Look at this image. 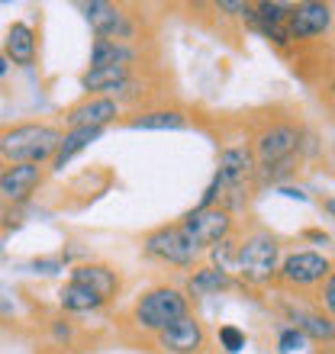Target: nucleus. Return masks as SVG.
<instances>
[{
    "label": "nucleus",
    "instance_id": "b1692460",
    "mask_svg": "<svg viewBox=\"0 0 335 354\" xmlns=\"http://www.w3.org/2000/svg\"><path fill=\"white\" fill-rule=\"evenodd\" d=\"M219 345H223L229 354L245 351V332L242 328H235V326H223L219 328Z\"/></svg>",
    "mask_w": 335,
    "mask_h": 354
},
{
    "label": "nucleus",
    "instance_id": "4468645a",
    "mask_svg": "<svg viewBox=\"0 0 335 354\" xmlns=\"http://www.w3.org/2000/svg\"><path fill=\"white\" fill-rule=\"evenodd\" d=\"M71 283L87 287L91 293H97L103 303L120 290V277H116V270L107 268V264H78V268H71Z\"/></svg>",
    "mask_w": 335,
    "mask_h": 354
},
{
    "label": "nucleus",
    "instance_id": "cd10ccee",
    "mask_svg": "<svg viewBox=\"0 0 335 354\" xmlns=\"http://www.w3.org/2000/svg\"><path fill=\"white\" fill-rule=\"evenodd\" d=\"M216 10H226V13H245V3H229V0H223V3H216Z\"/></svg>",
    "mask_w": 335,
    "mask_h": 354
},
{
    "label": "nucleus",
    "instance_id": "6ab92c4d",
    "mask_svg": "<svg viewBox=\"0 0 335 354\" xmlns=\"http://www.w3.org/2000/svg\"><path fill=\"white\" fill-rule=\"evenodd\" d=\"M293 316V322H297V332L303 338H319V342H329V338L335 335V326H332V319L329 316H319V313H300V309H293L290 313Z\"/></svg>",
    "mask_w": 335,
    "mask_h": 354
},
{
    "label": "nucleus",
    "instance_id": "dca6fc26",
    "mask_svg": "<svg viewBox=\"0 0 335 354\" xmlns=\"http://www.w3.org/2000/svg\"><path fill=\"white\" fill-rule=\"evenodd\" d=\"M39 165H13L0 174V194L7 196V200H26L33 194V187L39 184Z\"/></svg>",
    "mask_w": 335,
    "mask_h": 354
},
{
    "label": "nucleus",
    "instance_id": "39448f33",
    "mask_svg": "<svg viewBox=\"0 0 335 354\" xmlns=\"http://www.w3.org/2000/svg\"><path fill=\"white\" fill-rule=\"evenodd\" d=\"M145 252L168 264H194L197 258V248L187 242L181 225H161V229L149 232L145 235Z\"/></svg>",
    "mask_w": 335,
    "mask_h": 354
},
{
    "label": "nucleus",
    "instance_id": "393cba45",
    "mask_svg": "<svg viewBox=\"0 0 335 354\" xmlns=\"http://www.w3.org/2000/svg\"><path fill=\"white\" fill-rule=\"evenodd\" d=\"M303 342H307V338L300 335L297 328H284V332H280V342H278V351L280 354H293V351L303 348Z\"/></svg>",
    "mask_w": 335,
    "mask_h": 354
},
{
    "label": "nucleus",
    "instance_id": "5701e85b",
    "mask_svg": "<svg viewBox=\"0 0 335 354\" xmlns=\"http://www.w3.org/2000/svg\"><path fill=\"white\" fill-rule=\"evenodd\" d=\"M129 126H132V129H152V132L184 129V113H177V110H155V113L139 116V120H132Z\"/></svg>",
    "mask_w": 335,
    "mask_h": 354
},
{
    "label": "nucleus",
    "instance_id": "f8f14e48",
    "mask_svg": "<svg viewBox=\"0 0 335 354\" xmlns=\"http://www.w3.org/2000/svg\"><path fill=\"white\" fill-rule=\"evenodd\" d=\"M297 149H300V132L293 126H271L258 139V158L264 168H274L280 161L293 158Z\"/></svg>",
    "mask_w": 335,
    "mask_h": 354
},
{
    "label": "nucleus",
    "instance_id": "a878e982",
    "mask_svg": "<svg viewBox=\"0 0 335 354\" xmlns=\"http://www.w3.org/2000/svg\"><path fill=\"white\" fill-rule=\"evenodd\" d=\"M323 303H326L329 319H332V309H335V277H332V274L323 280Z\"/></svg>",
    "mask_w": 335,
    "mask_h": 354
},
{
    "label": "nucleus",
    "instance_id": "ddd939ff",
    "mask_svg": "<svg viewBox=\"0 0 335 354\" xmlns=\"http://www.w3.org/2000/svg\"><path fill=\"white\" fill-rule=\"evenodd\" d=\"M255 171V155H251L245 145H235V149H226L219 155V168H216V177H219V187L226 190H239Z\"/></svg>",
    "mask_w": 335,
    "mask_h": 354
},
{
    "label": "nucleus",
    "instance_id": "bb28decb",
    "mask_svg": "<svg viewBox=\"0 0 335 354\" xmlns=\"http://www.w3.org/2000/svg\"><path fill=\"white\" fill-rule=\"evenodd\" d=\"M29 270H33V274H58V270H62V261H33Z\"/></svg>",
    "mask_w": 335,
    "mask_h": 354
},
{
    "label": "nucleus",
    "instance_id": "4be33fe9",
    "mask_svg": "<svg viewBox=\"0 0 335 354\" xmlns=\"http://www.w3.org/2000/svg\"><path fill=\"white\" fill-rule=\"evenodd\" d=\"M58 297H62V306H65L68 313H91V309L103 306V299L97 297V293H91L87 287H81V283H68Z\"/></svg>",
    "mask_w": 335,
    "mask_h": 354
},
{
    "label": "nucleus",
    "instance_id": "f03ea898",
    "mask_svg": "<svg viewBox=\"0 0 335 354\" xmlns=\"http://www.w3.org/2000/svg\"><path fill=\"white\" fill-rule=\"evenodd\" d=\"M278 242L271 239V235L258 232L251 235L248 242H242L239 248H235V268H239V274H242L245 280H251V283H268L271 277H274V270H278Z\"/></svg>",
    "mask_w": 335,
    "mask_h": 354
},
{
    "label": "nucleus",
    "instance_id": "0eeeda50",
    "mask_svg": "<svg viewBox=\"0 0 335 354\" xmlns=\"http://www.w3.org/2000/svg\"><path fill=\"white\" fill-rule=\"evenodd\" d=\"M245 17L248 23L264 32L271 42L278 46H287L290 42V29H287V19H290V3H245Z\"/></svg>",
    "mask_w": 335,
    "mask_h": 354
},
{
    "label": "nucleus",
    "instance_id": "412c9836",
    "mask_svg": "<svg viewBox=\"0 0 335 354\" xmlns=\"http://www.w3.org/2000/svg\"><path fill=\"white\" fill-rule=\"evenodd\" d=\"M233 283L229 280V274L226 270H219V268H200L190 277V297H210V293H219V290H226Z\"/></svg>",
    "mask_w": 335,
    "mask_h": 354
},
{
    "label": "nucleus",
    "instance_id": "aec40b11",
    "mask_svg": "<svg viewBox=\"0 0 335 354\" xmlns=\"http://www.w3.org/2000/svg\"><path fill=\"white\" fill-rule=\"evenodd\" d=\"M132 62V52L123 42H110V39H97L91 48V68H110V65H126Z\"/></svg>",
    "mask_w": 335,
    "mask_h": 354
},
{
    "label": "nucleus",
    "instance_id": "9b49d317",
    "mask_svg": "<svg viewBox=\"0 0 335 354\" xmlns=\"http://www.w3.org/2000/svg\"><path fill=\"white\" fill-rule=\"evenodd\" d=\"M159 338H161V348L171 354H197L203 348V328H200V322L190 313L174 319L168 328H161Z\"/></svg>",
    "mask_w": 335,
    "mask_h": 354
},
{
    "label": "nucleus",
    "instance_id": "c756f323",
    "mask_svg": "<svg viewBox=\"0 0 335 354\" xmlns=\"http://www.w3.org/2000/svg\"><path fill=\"white\" fill-rule=\"evenodd\" d=\"M326 354H329V351H326Z\"/></svg>",
    "mask_w": 335,
    "mask_h": 354
},
{
    "label": "nucleus",
    "instance_id": "1a4fd4ad",
    "mask_svg": "<svg viewBox=\"0 0 335 354\" xmlns=\"http://www.w3.org/2000/svg\"><path fill=\"white\" fill-rule=\"evenodd\" d=\"M329 23H332V7L329 3H297V7H290L287 29L290 39H313L323 36Z\"/></svg>",
    "mask_w": 335,
    "mask_h": 354
},
{
    "label": "nucleus",
    "instance_id": "a211bd4d",
    "mask_svg": "<svg viewBox=\"0 0 335 354\" xmlns=\"http://www.w3.org/2000/svg\"><path fill=\"white\" fill-rule=\"evenodd\" d=\"M126 77H129L126 65L91 68V71H87V75L81 77V84H84V91H123V84H126Z\"/></svg>",
    "mask_w": 335,
    "mask_h": 354
},
{
    "label": "nucleus",
    "instance_id": "c85d7f7f",
    "mask_svg": "<svg viewBox=\"0 0 335 354\" xmlns=\"http://www.w3.org/2000/svg\"><path fill=\"white\" fill-rule=\"evenodd\" d=\"M7 68H10V62H7V58H3V55H0V77L7 75Z\"/></svg>",
    "mask_w": 335,
    "mask_h": 354
},
{
    "label": "nucleus",
    "instance_id": "6e6552de",
    "mask_svg": "<svg viewBox=\"0 0 335 354\" xmlns=\"http://www.w3.org/2000/svg\"><path fill=\"white\" fill-rule=\"evenodd\" d=\"M280 274H284L287 283L309 287V283L326 280L329 274H332V264H329V258H323V254H316V252H297V254H290L287 261H284Z\"/></svg>",
    "mask_w": 335,
    "mask_h": 354
},
{
    "label": "nucleus",
    "instance_id": "7ed1b4c3",
    "mask_svg": "<svg viewBox=\"0 0 335 354\" xmlns=\"http://www.w3.org/2000/svg\"><path fill=\"white\" fill-rule=\"evenodd\" d=\"M181 316H187V297L171 287L152 290V293H145V297L139 299V306H136V322H139L142 328H149V332H161V328H168Z\"/></svg>",
    "mask_w": 335,
    "mask_h": 354
},
{
    "label": "nucleus",
    "instance_id": "20e7f679",
    "mask_svg": "<svg viewBox=\"0 0 335 354\" xmlns=\"http://www.w3.org/2000/svg\"><path fill=\"white\" fill-rule=\"evenodd\" d=\"M229 229H233V219H229V213L226 209H194V213L184 216V223H181V232L187 235V242L194 245L197 252L200 248H213V245H219L229 235Z\"/></svg>",
    "mask_w": 335,
    "mask_h": 354
},
{
    "label": "nucleus",
    "instance_id": "f3484780",
    "mask_svg": "<svg viewBox=\"0 0 335 354\" xmlns=\"http://www.w3.org/2000/svg\"><path fill=\"white\" fill-rule=\"evenodd\" d=\"M100 132H103V129H71L68 136H62V139H58L55 155H52V168L62 171L68 161L75 158L78 151H84L93 139H100Z\"/></svg>",
    "mask_w": 335,
    "mask_h": 354
},
{
    "label": "nucleus",
    "instance_id": "9d476101",
    "mask_svg": "<svg viewBox=\"0 0 335 354\" xmlns=\"http://www.w3.org/2000/svg\"><path fill=\"white\" fill-rule=\"evenodd\" d=\"M116 113H120V103L113 97H87L68 110V126L71 129H103L107 122L116 120Z\"/></svg>",
    "mask_w": 335,
    "mask_h": 354
},
{
    "label": "nucleus",
    "instance_id": "2eb2a0df",
    "mask_svg": "<svg viewBox=\"0 0 335 354\" xmlns=\"http://www.w3.org/2000/svg\"><path fill=\"white\" fill-rule=\"evenodd\" d=\"M3 58L13 65H33L36 62V32L26 23H13L3 39Z\"/></svg>",
    "mask_w": 335,
    "mask_h": 354
},
{
    "label": "nucleus",
    "instance_id": "f257e3e1",
    "mask_svg": "<svg viewBox=\"0 0 335 354\" xmlns=\"http://www.w3.org/2000/svg\"><path fill=\"white\" fill-rule=\"evenodd\" d=\"M58 139L62 136L52 126L29 122V126H17V129L0 136V155L7 161H13V165H39V161L55 155Z\"/></svg>",
    "mask_w": 335,
    "mask_h": 354
},
{
    "label": "nucleus",
    "instance_id": "423d86ee",
    "mask_svg": "<svg viewBox=\"0 0 335 354\" xmlns=\"http://www.w3.org/2000/svg\"><path fill=\"white\" fill-rule=\"evenodd\" d=\"M84 17L87 23L93 26V32L100 39H110V42H120V39H129L132 36V26L126 13L113 3H103V0H91V3H81Z\"/></svg>",
    "mask_w": 335,
    "mask_h": 354
}]
</instances>
